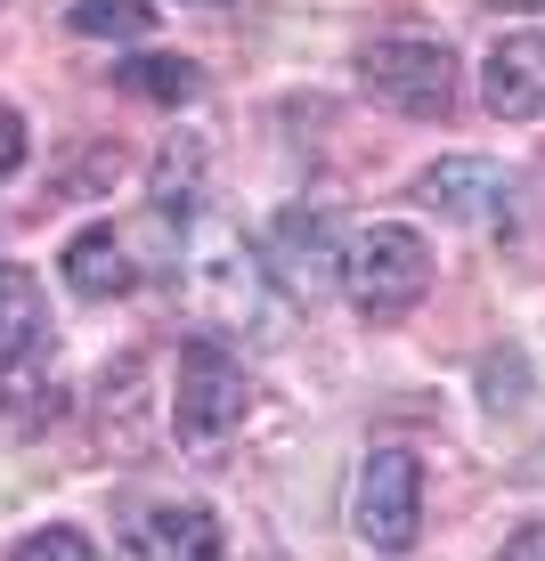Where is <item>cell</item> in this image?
Here are the masks:
<instances>
[{"label":"cell","mask_w":545,"mask_h":561,"mask_svg":"<svg viewBox=\"0 0 545 561\" xmlns=\"http://www.w3.org/2000/svg\"><path fill=\"white\" fill-rule=\"evenodd\" d=\"M423 294H432V244L407 220H375L342 244V301L366 325H399Z\"/></svg>","instance_id":"obj_1"},{"label":"cell","mask_w":545,"mask_h":561,"mask_svg":"<svg viewBox=\"0 0 545 561\" xmlns=\"http://www.w3.org/2000/svg\"><path fill=\"white\" fill-rule=\"evenodd\" d=\"M252 408V382L245 366L220 351V342H188L180 351V375H171V432L188 439V448H212V439H228Z\"/></svg>","instance_id":"obj_2"},{"label":"cell","mask_w":545,"mask_h":561,"mask_svg":"<svg viewBox=\"0 0 545 561\" xmlns=\"http://www.w3.org/2000/svg\"><path fill=\"white\" fill-rule=\"evenodd\" d=\"M366 90H375L383 106L399 114H447L456 106V57H447V42H432V33H383V42H366Z\"/></svg>","instance_id":"obj_3"},{"label":"cell","mask_w":545,"mask_h":561,"mask_svg":"<svg viewBox=\"0 0 545 561\" xmlns=\"http://www.w3.org/2000/svg\"><path fill=\"white\" fill-rule=\"evenodd\" d=\"M350 520H359L366 546L407 553L423 529V463L407 448H375L359 463V489H350Z\"/></svg>","instance_id":"obj_4"},{"label":"cell","mask_w":545,"mask_h":561,"mask_svg":"<svg viewBox=\"0 0 545 561\" xmlns=\"http://www.w3.org/2000/svg\"><path fill=\"white\" fill-rule=\"evenodd\" d=\"M416 196L432 204L440 220L473 228V237H497V228H513V180H504L489 154H440V163L423 171Z\"/></svg>","instance_id":"obj_5"},{"label":"cell","mask_w":545,"mask_h":561,"mask_svg":"<svg viewBox=\"0 0 545 561\" xmlns=\"http://www.w3.org/2000/svg\"><path fill=\"white\" fill-rule=\"evenodd\" d=\"M480 99L497 123H537L545 114V33H504L480 66Z\"/></svg>","instance_id":"obj_6"},{"label":"cell","mask_w":545,"mask_h":561,"mask_svg":"<svg viewBox=\"0 0 545 561\" xmlns=\"http://www.w3.org/2000/svg\"><path fill=\"white\" fill-rule=\"evenodd\" d=\"M123 561H220V520L204 505H155L139 529H130Z\"/></svg>","instance_id":"obj_7"},{"label":"cell","mask_w":545,"mask_h":561,"mask_svg":"<svg viewBox=\"0 0 545 561\" xmlns=\"http://www.w3.org/2000/svg\"><path fill=\"white\" fill-rule=\"evenodd\" d=\"M49 334V309H42V285H33V268L0 261V375H9L16 358H33Z\"/></svg>","instance_id":"obj_8"},{"label":"cell","mask_w":545,"mask_h":561,"mask_svg":"<svg viewBox=\"0 0 545 561\" xmlns=\"http://www.w3.org/2000/svg\"><path fill=\"white\" fill-rule=\"evenodd\" d=\"M269 277L285 285V294H318V277H326V220L318 211H285L277 220V237H269Z\"/></svg>","instance_id":"obj_9"},{"label":"cell","mask_w":545,"mask_h":561,"mask_svg":"<svg viewBox=\"0 0 545 561\" xmlns=\"http://www.w3.org/2000/svg\"><path fill=\"white\" fill-rule=\"evenodd\" d=\"M130 277H139V268H130V253H123V237H114V228H82V237L66 244V285H73L82 301L130 294Z\"/></svg>","instance_id":"obj_10"},{"label":"cell","mask_w":545,"mask_h":561,"mask_svg":"<svg viewBox=\"0 0 545 561\" xmlns=\"http://www.w3.org/2000/svg\"><path fill=\"white\" fill-rule=\"evenodd\" d=\"M196 82H204V73L188 66V57H130V66H123V90H139V99H155V106H188Z\"/></svg>","instance_id":"obj_11"},{"label":"cell","mask_w":545,"mask_h":561,"mask_svg":"<svg viewBox=\"0 0 545 561\" xmlns=\"http://www.w3.org/2000/svg\"><path fill=\"white\" fill-rule=\"evenodd\" d=\"M66 25L73 33H106V42H139V33L155 25V9L147 0H73Z\"/></svg>","instance_id":"obj_12"},{"label":"cell","mask_w":545,"mask_h":561,"mask_svg":"<svg viewBox=\"0 0 545 561\" xmlns=\"http://www.w3.org/2000/svg\"><path fill=\"white\" fill-rule=\"evenodd\" d=\"M9 561H99V546L82 529H33V537H16Z\"/></svg>","instance_id":"obj_13"},{"label":"cell","mask_w":545,"mask_h":561,"mask_svg":"<svg viewBox=\"0 0 545 561\" xmlns=\"http://www.w3.org/2000/svg\"><path fill=\"white\" fill-rule=\"evenodd\" d=\"M16 163H25V123H16V114L0 106V180H9Z\"/></svg>","instance_id":"obj_14"},{"label":"cell","mask_w":545,"mask_h":561,"mask_svg":"<svg viewBox=\"0 0 545 561\" xmlns=\"http://www.w3.org/2000/svg\"><path fill=\"white\" fill-rule=\"evenodd\" d=\"M497 561H545V520H530V529L513 537V546H504Z\"/></svg>","instance_id":"obj_15"},{"label":"cell","mask_w":545,"mask_h":561,"mask_svg":"<svg viewBox=\"0 0 545 561\" xmlns=\"http://www.w3.org/2000/svg\"><path fill=\"white\" fill-rule=\"evenodd\" d=\"M497 9H545V0H497Z\"/></svg>","instance_id":"obj_16"}]
</instances>
